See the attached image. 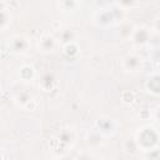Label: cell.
<instances>
[{"instance_id":"13","label":"cell","mask_w":160,"mask_h":160,"mask_svg":"<svg viewBox=\"0 0 160 160\" xmlns=\"http://www.w3.org/2000/svg\"><path fill=\"white\" fill-rule=\"evenodd\" d=\"M52 84H54V76L50 75V74H46L44 76V79H42V86L45 89H50Z\"/></svg>"},{"instance_id":"9","label":"cell","mask_w":160,"mask_h":160,"mask_svg":"<svg viewBox=\"0 0 160 160\" xmlns=\"http://www.w3.org/2000/svg\"><path fill=\"white\" fill-rule=\"evenodd\" d=\"M40 45H41L42 49L49 50V49H51L54 46V39L51 36H44L41 39V41H40Z\"/></svg>"},{"instance_id":"12","label":"cell","mask_w":160,"mask_h":160,"mask_svg":"<svg viewBox=\"0 0 160 160\" xmlns=\"http://www.w3.org/2000/svg\"><path fill=\"white\" fill-rule=\"evenodd\" d=\"M16 101L19 104H21V105H28V102L30 101V98H29V95L26 92H22L21 91L20 94L16 95Z\"/></svg>"},{"instance_id":"2","label":"cell","mask_w":160,"mask_h":160,"mask_svg":"<svg viewBox=\"0 0 160 160\" xmlns=\"http://www.w3.org/2000/svg\"><path fill=\"white\" fill-rule=\"evenodd\" d=\"M146 88H148L149 91H151L152 94H160V75H159V74L152 75V76L148 80Z\"/></svg>"},{"instance_id":"22","label":"cell","mask_w":160,"mask_h":160,"mask_svg":"<svg viewBox=\"0 0 160 160\" xmlns=\"http://www.w3.org/2000/svg\"><path fill=\"white\" fill-rule=\"evenodd\" d=\"M156 28H158V29L160 30V19H159V20L156 21Z\"/></svg>"},{"instance_id":"16","label":"cell","mask_w":160,"mask_h":160,"mask_svg":"<svg viewBox=\"0 0 160 160\" xmlns=\"http://www.w3.org/2000/svg\"><path fill=\"white\" fill-rule=\"evenodd\" d=\"M159 156H160V151H158V150H150L146 154V159H149V160H156V159H159Z\"/></svg>"},{"instance_id":"7","label":"cell","mask_w":160,"mask_h":160,"mask_svg":"<svg viewBox=\"0 0 160 160\" xmlns=\"http://www.w3.org/2000/svg\"><path fill=\"white\" fill-rule=\"evenodd\" d=\"M139 64H140V59L138 56H135V55H130V56H128L125 59V66L126 68L135 69V68L139 66Z\"/></svg>"},{"instance_id":"10","label":"cell","mask_w":160,"mask_h":160,"mask_svg":"<svg viewBox=\"0 0 160 160\" xmlns=\"http://www.w3.org/2000/svg\"><path fill=\"white\" fill-rule=\"evenodd\" d=\"M101 135L99 132H91L89 136H88V142L90 145H99L101 142Z\"/></svg>"},{"instance_id":"8","label":"cell","mask_w":160,"mask_h":160,"mask_svg":"<svg viewBox=\"0 0 160 160\" xmlns=\"http://www.w3.org/2000/svg\"><path fill=\"white\" fill-rule=\"evenodd\" d=\"M12 48L15 51H22L26 48V40L24 38H16L12 41Z\"/></svg>"},{"instance_id":"5","label":"cell","mask_w":160,"mask_h":160,"mask_svg":"<svg viewBox=\"0 0 160 160\" xmlns=\"http://www.w3.org/2000/svg\"><path fill=\"white\" fill-rule=\"evenodd\" d=\"M19 76L21 80H30L34 76V69L30 65H24L19 71Z\"/></svg>"},{"instance_id":"24","label":"cell","mask_w":160,"mask_h":160,"mask_svg":"<svg viewBox=\"0 0 160 160\" xmlns=\"http://www.w3.org/2000/svg\"><path fill=\"white\" fill-rule=\"evenodd\" d=\"M60 160H71L70 158H62V159H60Z\"/></svg>"},{"instance_id":"14","label":"cell","mask_w":160,"mask_h":160,"mask_svg":"<svg viewBox=\"0 0 160 160\" xmlns=\"http://www.w3.org/2000/svg\"><path fill=\"white\" fill-rule=\"evenodd\" d=\"M99 19H100V22H102V24H108V22H110L111 20H114V15H112V12L106 11V12L101 14Z\"/></svg>"},{"instance_id":"19","label":"cell","mask_w":160,"mask_h":160,"mask_svg":"<svg viewBox=\"0 0 160 160\" xmlns=\"http://www.w3.org/2000/svg\"><path fill=\"white\" fill-rule=\"evenodd\" d=\"M126 149H128L130 152L135 151V149H136V144H135V141H132V140L128 141V142H126Z\"/></svg>"},{"instance_id":"18","label":"cell","mask_w":160,"mask_h":160,"mask_svg":"<svg viewBox=\"0 0 160 160\" xmlns=\"http://www.w3.org/2000/svg\"><path fill=\"white\" fill-rule=\"evenodd\" d=\"M150 44L154 45V46H160V35H152L150 39H149Z\"/></svg>"},{"instance_id":"1","label":"cell","mask_w":160,"mask_h":160,"mask_svg":"<svg viewBox=\"0 0 160 160\" xmlns=\"http://www.w3.org/2000/svg\"><path fill=\"white\" fill-rule=\"evenodd\" d=\"M138 139H139V144L145 148V149H150L152 148L156 142H158V134L154 131V129L151 128H145L142 129L139 135H138Z\"/></svg>"},{"instance_id":"11","label":"cell","mask_w":160,"mask_h":160,"mask_svg":"<svg viewBox=\"0 0 160 160\" xmlns=\"http://www.w3.org/2000/svg\"><path fill=\"white\" fill-rule=\"evenodd\" d=\"M134 92L132 91H130V90H125L122 94H121V100L124 101V102H126V104H130V102H132L134 101Z\"/></svg>"},{"instance_id":"6","label":"cell","mask_w":160,"mask_h":160,"mask_svg":"<svg viewBox=\"0 0 160 160\" xmlns=\"http://www.w3.org/2000/svg\"><path fill=\"white\" fill-rule=\"evenodd\" d=\"M78 52H79V48H78V45L74 44V42H69V44H66L65 48H64V54H65L66 56H69V58H74Z\"/></svg>"},{"instance_id":"15","label":"cell","mask_w":160,"mask_h":160,"mask_svg":"<svg viewBox=\"0 0 160 160\" xmlns=\"http://www.w3.org/2000/svg\"><path fill=\"white\" fill-rule=\"evenodd\" d=\"M60 139H61L62 142H71L72 141V134L69 132V131H65L60 135Z\"/></svg>"},{"instance_id":"20","label":"cell","mask_w":160,"mask_h":160,"mask_svg":"<svg viewBox=\"0 0 160 160\" xmlns=\"http://www.w3.org/2000/svg\"><path fill=\"white\" fill-rule=\"evenodd\" d=\"M152 58H154V60H156V61H159V60H160V48L155 50V52H154Z\"/></svg>"},{"instance_id":"21","label":"cell","mask_w":160,"mask_h":160,"mask_svg":"<svg viewBox=\"0 0 160 160\" xmlns=\"http://www.w3.org/2000/svg\"><path fill=\"white\" fill-rule=\"evenodd\" d=\"M140 116H141L142 119H146V118H149V116H150V114H149L146 110H142V111L140 112Z\"/></svg>"},{"instance_id":"3","label":"cell","mask_w":160,"mask_h":160,"mask_svg":"<svg viewBox=\"0 0 160 160\" xmlns=\"http://www.w3.org/2000/svg\"><path fill=\"white\" fill-rule=\"evenodd\" d=\"M98 126H99L100 131L106 132V134L114 131V122L110 119H100L98 121Z\"/></svg>"},{"instance_id":"4","label":"cell","mask_w":160,"mask_h":160,"mask_svg":"<svg viewBox=\"0 0 160 160\" xmlns=\"http://www.w3.org/2000/svg\"><path fill=\"white\" fill-rule=\"evenodd\" d=\"M149 39H150V38H149V32H148L146 29H139V30H136L135 34H134V41H135L136 44H144V42H146Z\"/></svg>"},{"instance_id":"17","label":"cell","mask_w":160,"mask_h":160,"mask_svg":"<svg viewBox=\"0 0 160 160\" xmlns=\"http://www.w3.org/2000/svg\"><path fill=\"white\" fill-rule=\"evenodd\" d=\"M61 39H62L65 42H68V44H69V41L72 39V32H71V31H69V30L64 31V32H62V35H61Z\"/></svg>"},{"instance_id":"23","label":"cell","mask_w":160,"mask_h":160,"mask_svg":"<svg viewBox=\"0 0 160 160\" xmlns=\"http://www.w3.org/2000/svg\"><path fill=\"white\" fill-rule=\"evenodd\" d=\"M156 115H158V118H159V119H160V109H159V110H158V112H156Z\"/></svg>"}]
</instances>
